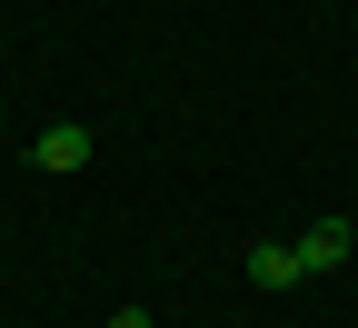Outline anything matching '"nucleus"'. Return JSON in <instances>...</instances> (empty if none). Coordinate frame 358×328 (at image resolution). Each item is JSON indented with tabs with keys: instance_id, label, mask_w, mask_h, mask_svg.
I'll use <instances>...</instances> for the list:
<instances>
[{
	"instance_id": "obj_4",
	"label": "nucleus",
	"mask_w": 358,
	"mask_h": 328,
	"mask_svg": "<svg viewBox=\"0 0 358 328\" xmlns=\"http://www.w3.org/2000/svg\"><path fill=\"white\" fill-rule=\"evenodd\" d=\"M110 328H159V318H150V308H120V318H110Z\"/></svg>"
},
{
	"instance_id": "obj_1",
	"label": "nucleus",
	"mask_w": 358,
	"mask_h": 328,
	"mask_svg": "<svg viewBox=\"0 0 358 328\" xmlns=\"http://www.w3.org/2000/svg\"><path fill=\"white\" fill-rule=\"evenodd\" d=\"M289 249H299V278H329V269H348L358 229H348V219H308V229H299Z\"/></svg>"
},
{
	"instance_id": "obj_3",
	"label": "nucleus",
	"mask_w": 358,
	"mask_h": 328,
	"mask_svg": "<svg viewBox=\"0 0 358 328\" xmlns=\"http://www.w3.org/2000/svg\"><path fill=\"white\" fill-rule=\"evenodd\" d=\"M30 169H90V129H80V120L40 129V139H30Z\"/></svg>"
},
{
	"instance_id": "obj_2",
	"label": "nucleus",
	"mask_w": 358,
	"mask_h": 328,
	"mask_svg": "<svg viewBox=\"0 0 358 328\" xmlns=\"http://www.w3.org/2000/svg\"><path fill=\"white\" fill-rule=\"evenodd\" d=\"M249 289H259V299H289V289H299V249H289V239H259V249H249Z\"/></svg>"
}]
</instances>
